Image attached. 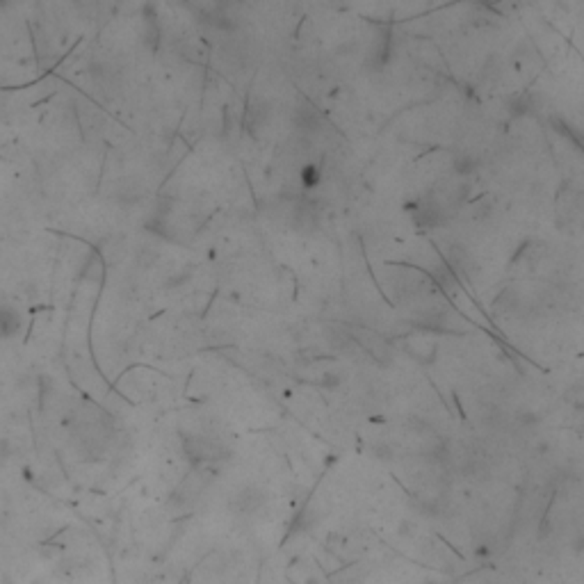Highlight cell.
Returning a JSON list of instances; mask_svg holds the SVG:
<instances>
[{
	"label": "cell",
	"instance_id": "obj_1",
	"mask_svg": "<svg viewBox=\"0 0 584 584\" xmlns=\"http://www.w3.org/2000/svg\"><path fill=\"white\" fill-rule=\"evenodd\" d=\"M23 329V317L19 308L7 301H0V340H12Z\"/></svg>",
	"mask_w": 584,
	"mask_h": 584
}]
</instances>
